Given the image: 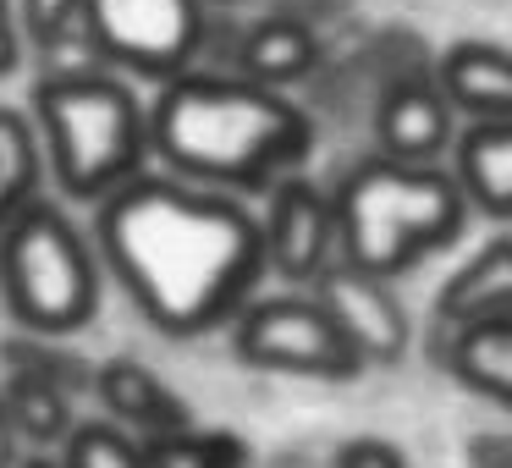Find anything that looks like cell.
I'll return each instance as SVG.
<instances>
[{"label":"cell","mask_w":512,"mask_h":468,"mask_svg":"<svg viewBox=\"0 0 512 468\" xmlns=\"http://www.w3.org/2000/svg\"><path fill=\"white\" fill-rule=\"evenodd\" d=\"M210 6H237V0H204V12H210Z\"/></svg>","instance_id":"obj_28"},{"label":"cell","mask_w":512,"mask_h":468,"mask_svg":"<svg viewBox=\"0 0 512 468\" xmlns=\"http://www.w3.org/2000/svg\"><path fill=\"white\" fill-rule=\"evenodd\" d=\"M446 369H452L468 391L512 408V320L446 336Z\"/></svg>","instance_id":"obj_16"},{"label":"cell","mask_w":512,"mask_h":468,"mask_svg":"<svg viewBox=\"0 0 512 468\" xmlns=\"http://www.w3.org/2000/svg\"><path fill=\"white\" fill-rule=\"evenodd\" d=\"M23 468H61V457H23Z\"/></svg>","instance_id":"obj_27"},{"label":"cell","mask_w":512,"mask_h":468,"mask_svg":"<svg viewBox=\"0 0 512 468\" xmlns=\"http://www.w3.org/2000/svg\"><path fill=\"white\" fill-rule=\"evenodd\" d=\"M314 303L325 309V320L342 331V342L358 353V364H402V353H408V309H402V298L391 292V281H375L364 276V270L353 265H331L320 281H314Z\"/></svg>","instance_id":"obj_9"},{"label":"cell","mask_w":512,"mask_h":468,"mask_svg":"<svg viewBox=\"0 0 512 468\" xmlns=\"http://www.w3.org/2000/svg\"><path fill=\"white\" fill-rule=\"evenodd\" d=\"M17 430H12V419H6V402H0V468H23V452H17Z\"/></svg>","instance_id":"obj_26"},{"label":"cell","mask_w":512,"mask_h":468,"mask_svg":"<svg viewBox=\"0 0 512 468\" xmlns=\"http://www.w3.org/2000/svg\"><path fill=\"white\" fill-rule=\"evenodd\" d=\"M452 160L468 210L490 215V221H512V122H474L452 144Z\"/></svg>","instance_id":"obj_14"},{"label":"cell","mask_w":512,"mask_h":468,"mask_svg":"<svg viewBox=\"0 0 512 468\" xmlns=\"http://www.w3.org/2000/svg\"><path fill=\"white\" fill-rule=\"evenodd\" d=\"M0 402H6V419H12L17 441H67L78 424H72V397H61L56 386L45 380H28V375H6L0 380Z\"/></svg>","instance_id":"obj_18"},{"label":"cell","mask_w":512,"mask_h":468,"mask_svg":"<svg viewBox=\"0 0 512 468\" xmlns=\"http://www.w3.org/2000/svg\"><path fill=\"white\" fill-rule=\"evenodd\" d=\"M94 248L160 336L232 325L265 276V237L243 199L155 171L94 204Z\"/></svg>","instance_id":"obj_1"},{"label":"cell","mask_w":512,"mask_h":468,"mask_svg":"<svg viewBox=\"0 0 512 468\" xmlns=\"http://www.w3.org/2000/svg\"><path fill=\"white\" fill-rule=\"evenodd\" d=\"M309 149V111L248 78L182 72L149 105V155L166 160V177L210 193H270L298 177Z\"/></svg>","instance_id":"obj_2"},{"label":"cell","mask_w":512,"mask_h":468,"mask_svg":"<svg viewBox=\"0 0 512 468\" xmlns=\"http://www.w3.org/2000/svg\"><path fill=\"white\" fill-rule=\"evenodd\" d=\"M468 457H474V468H512V435H474Z\"/></svg>","instance_id":"obj_25"},{"label":"cell","mask_w":512,"mask_h":468,"mask_svg":"<svg viewBox=\"0 0 512 468\" xmlns=\"http://www.w3.org/2000/svg\"><path fill=\"white\" fill-rule=\"evenodd\" d=\"M94 397L111 413L105 424L133 435L138 446L160 441V435H177V430H193V408L149 364H138V358H111V364L94 369Z\"/></svg>","instance_id":"obj_11"},{"label":"cell","mask_w":512,"mask_h":468,"mask_svg":"<svg viewBox=\"0 0 512 468\" xmlns=\"http://www.w3.org/2000/svg\"><path fill=\"white\" fill-rule=\"evenodd\" d=\"M204 0H83V45L105 72L171 83L204 50Z\"/></svg>","instance_id":"obj_6"},{"label":"cell","mask_w":512,"mask_h":468,"mask_svg":"<svg viewBox=\"0 0 512 468\" xmlns=\"http://www.w3.org/2000/svg\"><path fill=\"white\" fill-rule=\"evenodd\" d=\"M314 67H320V39H314V28L303 17H287V12L254 23L243 34V45H237V78L276 89V94L287 83L309 78Z\"/></svg>","instance_id":"obj_15"},{"label":"cell","mask_w":512,"mask_h":468,"mask_svg":"<svg viewBox=\"0 0 512 468\" xmlns=\"http://www.w3.org/2000/svg\"><path fill=\"white\" fill-rule=\"evenodd\" d=\"M23 39H34L39 50H61L72 39H83V0H12Z\"/></svg>","instance_id":"obj_22"},{"label":"cell","mask_w":512,"mask_h":468,"mask_svg":"<svg viewBox=\"0 0 512 468\" xmlns=\"http://www.w3.org/2000/svg\"><path fill=\"white\" fill-rule=\"evenodd\" d=\"M446 105L474 122H512V50L485 45V39H457L435 61Z\"/></svg>","instance_id":"obj_13"},{"label":"cell","mask_w":512,"mask_h":468,"mask_svg":"<svg viewBox=\"0 0 512 468\" xmlns=\"http://www.w3.org/2000/svg\"><path fill=\"white\" fill-rule=\"evenodd\" d=\"M375 144L402 166H435L457 144V111L446 105L435 72H397L375 100Z\"/></svg>","instance_id":"obj_10"},{"label":"cell","mask_w":512,"mask_h":468,"mask_svg":"<svg viewBox=\"0 0 512 468\" xmlns=\"http://www.w3.org/2000/svg\"><path fill=\"white\" fill-rule=\"evenodd\" d=\"M265 237V270L287 281H320L331 265H342L336 248V204L320 182L309 177H287L270 188V210L259 221Z\"/></svg>","instance_id":"obj_8"},{"label":"cell","mask_w":512,"mask_h":468,"mask_svg":"<svg viewBox=\"0 0 512 468\" xmlns=\"http://www.w3.org/2000/svg\"><path fill=\"white\" fill-rule=\"evenodd\" d=\"M45 171L72 204H105L149 166V105L105 67H56L34 83Z\"/></svg>","instance_id":"obj_3"},{"label":"cell","mask_w":512,"mask_h":468,"mask_svg":"<svg viewBox=\"0 0 512 468\" xmlns=\"http://www.w3.org/2000/svg\"><path fill=\"white\" fill-rule=\"evenodd\" d=\"M61 468H149V463H144V446H138L133 435H122L116 424L94 419V424H78V430L67 435Z\"/></svg>","instance_id":"obj_21"},{"label":"cell","mask_w":512,"mask_h":468,"mask_svg":"<svg viewBox=\"0 0 512 468\" xmlns=\"http://www.w3.org/2000/svg\"><path fill=\"white\" fill-rule=\"evenodd\" d=\"M0 369H6V375L45 380V386L61 391V397L94 391V369L83 364V358H72V353H61V347H50L45 336H12V342H0Z\"/></svg>","instance_id":"obj_20"},{"label":"cell","mask_w":512,"mask_h":468,"mask_svg":"<svg viewBox=\"0 0 512 468\" xmlns=\"http://www.w3.org/2000/svg\"><path fill=\"white\" fill-rule=\"evenodd\" d=\"M144 463L149 468H248V441L232 430H177L144 441Z\"/></svg>","instance_id":"obj_19"},{"label":"cell","mask_w":512,"mask_h":468,"mask_svg":"<svg viewBox=\"0 0 512 468\" xmlns=\"http://www.w3.org/2000/svg\"><path fill=\"white\" fill-rule=\"evenodd\" d=\"M336 468H408V452L386 435H353L336 446Z\"/></svg>","instance_id":"obj_23"},{"label":"cell","mask_w":512,"mask_h":468,"mask_svg":"<svg viewBox=\"0 0 512 468\" xmlns=\"http://www.w3.org/2000/svg\"><path fill=\"white\" fill-rule=\"evenodd\" d=\"M435 320L446 336L512 320V237H490L474 259L446 276V287L435 292Z\"/></svg>","instance_id":"obj_12"},{"label":"cell","mask_w":512,"mask_h":468,"mask_svg":"<svg viewBox=\"0 0 512 468\" xmlns=\"http://www.w3.org/2000/svg\"><path fill=\"white\" fill-rule=\"evenodd\" d=\"M39 188H45V149H39L34 122L0 105V226L34 210L45 199Z\"/></svg>","instance_id":"obj_17"},{"label":"cell","mask_w":512,"mask_h":468,"mask_svg":"<svg viewBox=\"0 0 512 468\" xmlns=\"http://www.w3.org/2000/svg\"><path fill=\"white\" fill-rule=\"evenodd\" d=\"M17 61H23V28H17L12 0H0V78H12Z\"/></svg>","instance_id":"obj_24"},{"label":"cell","mask_w":512,"mask_h":468,"mask_svg":"<svg viewBox=\"0 0 512 468\" xmlns=\"http://www.w3.org/2000/svg\"><path fill=\"white\" fill-rule=\"evenodd\" d=\"M331 204L342 265L375 281H397L402 270L452 248L468 226V199L452 171L402 166L386 155L358 160L342 177V188L331 193Z\"/></svg>","instance_id":"obj_4"},{"label":"cell","mask_w":512,"mask_h":468,"mask_svg":"<svg viewBox=\"0 0 512 468\" xmlns=\"http://www.w3.org/2000/svg\"><path fill=\"white\" fill-rule=\"evenodd\" d=\"M0 309L23 336H67L100 314V259L50 199L0 226Z\"/></svg>","instance_id":"obj_5"},{"label":"cell","mask_w":512,"mask_h":468,"mask_svg":"<svg viewBox=\"0 0 512 468\" xmlns=\"http://www.w3.org/2000/svg\"><path fill=\"white\" fill-rule=\"evenodd\" d=\"M232 353L254 369L276 375H303V380H358L364 364L342 342L325 309L314 298H259L232 320Z\"/></svg>","instance_id":"obj_7"}]
</instances>
